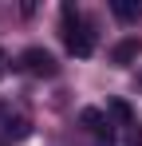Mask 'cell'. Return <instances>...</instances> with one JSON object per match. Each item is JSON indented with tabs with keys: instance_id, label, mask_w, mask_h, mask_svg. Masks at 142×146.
Instances as JSON below:
<instances>
[{
	"instance_id": "cell-7",
	"label": "cell",
	"mask_w": 142,
	"mask_h": 146,
	"mask_svg": "<svg viewBox=\"0 0 142 146\" xmlns=\"http://www.w3.org/2000/svg\"><path fill=\"white\" fill-rule=\"evenodd\" d=\"M79 122H83V126H87V134H91L95 126H103V122H107V115H103V111H95V107H87V111L79 115Z\"/></svg>"
},
{
	"instance_id": "cell-9",
	"label": "cell",
	"mask_w": 142,
	"mask_h": 146,
	"mask_svg": "<svg viewBox=\"0 0 142 146\" xmlns=\"http://www.w3.org/2000/svg\"><path fill=\"white\" fill-rule=\"evenodd\" d=\"M4 63H8V55H4V51H0V79H4V71H8V67H4Z\"/></svg>"
},
{
	"instance_id": "cell-3",
	"label": "cell",
	"mask_w": 142,
	"mask_h": 146,
	"mask_svg": "<svg viewBox=\"0 0 142 146\" xmlns=\"http://www.w3.org/2000/svg\"><path fill=\"white\" fill-rule=\"evenodd\" d=\"M111 12H115L118 20H126V24H130V20H138V16H142V4H134V0H115V4H111Z\"/></svg>"
},
{
	"instance_id": "cell-4",
	"label": "cell",
	"mask_w": 142,
	"mask_h": 146,
	"mask_svg": "<svg viewBox=\"0 0 142 146\" xmlns=\"http://www.w3.org/2000/svg\"><path fill=\"white\" fill-rule=\"evenodd\" d=\"M0 115H4V111H0ZM4 130H8V134H16V138H28V134H32L28 119H20V115H16V119H12V115H4Z\"/></svg>"
},
{
	"instance_id": "cell-8",
	"label": "cell",
	"mask_w": 142,
	"mask_h": 146,
	"mask_svg": "<svg viewBox=\"0 0 142 146\" xmlns=\"http://www.w3.org/2000/svg\"><path fill=\"white\" fill-rule=\"evenodd\" d=\"M111 115H115L118 122H126V126H134V115H130V107H126L122 99H111Z\"/></svg>"
},
{
	"instance_id": "cell-5",
	"label": "cell",
	"mask_w": 142,
	"mask_h": 146,
	"mask_svg": "<svg viewBox=\"0 0 142 146\" xmlns=\"http://www.w3.org/2000/svg\"><path fill=\"white\" fill-rule=\"evenodd\" d=\"M91 146H115V126H111V119L91 130Z\"/></svg>"
},
{
	"instance_id": "cell-6",
	"label": "cell",
	"mask_w": 142,
	"mask_h": 146,
	"mask_svg": "<svg viewBox=\"0 0 142 146\" xmlns=\"http://www.w3.org/2000/svg\"><path fill=\"white\" fill-rule=\"evenodd\" d=\"M134 55H138V40H122L115 48V63H130Z\"/></svg>"
},
{
	"instance_id": "cell-2",
	"label": "cell",
	"mask_w": 142,
	"mask_h": 146,
	"mask_svg": "<svg viewBox=\"0 0 142 146\" xmlns=\"http://www.w3.org/2000/svg\"><path fill=\"white\" fill-rule=\"evenodd\" d=\"M20 67L28 75H40V79H51V75L59 71V63H55V55L51 51H44V48H28L20 55Z\"/></svg>"
},
{
	"instance_id": "cell-1",
	"label": "cell",
	"mask_w": 142,
	"mask_h": 146,
	"mask_svg": "<svg viewBox=\"0 0 142 146\" xmlns=\"http://www.w3.org/2000/svg\"><path fill=\"white\" fill-rule=\"evenodd\" d=\"M63 44H67V51L79 55V59L95 55V32H91L87 20H79V12H75L71 4H63Z\"/></svg>"
},
{
	"instance_id": "cell-10",
	"label": "cell",
	"mask_w": 142,
	"mask_h": 146,
	"mask_svg": "<svg viewBox=\"0 0 142 146\" xmlns=\"http://www.w3.org/2000/svg\"><path fill=\"white\" fill-rule=\"evenodd\" d=\"M130 146H142V130H138V138H134V142H130Z\"/></svg>"
}]
</instances>
